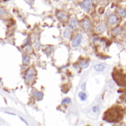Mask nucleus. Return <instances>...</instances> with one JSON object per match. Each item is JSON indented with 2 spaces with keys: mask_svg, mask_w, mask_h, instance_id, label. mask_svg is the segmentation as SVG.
Masks as SVG:
<instances>
[{
  "mask_svg": "<svg viewBox=\"0 0 126 126\" xmlns=\"http://www.w3.org/2000/svg\"><path fill=\"white\" fill-rule=\"evenodd\" d=\"M94 69L96 72H103V71L106 69V65H104V64H103V63L96 64V65L94 66Z\"/></svg>",
  "mask_w": 126,
  "mask_h": 126,
  "instance_id": "nucleus-8",
  "label": "nucleus"
},
{
  "mask_svg": "<svg viewBox=\"0 0 126 126\" xmlns=\"http://www.w3.org/2000/svg\"><path fill=\"white\" fill-rule=\"evenodd\" d=\"M82 40H83V35L82 34H78L72 40V43H71V45L73 48H77L78 47L81 42H82Z\"/></svg>",
  "mask_w": 126,
  "mask_h": 126,
  "instance_id": "nucleus-2",
  "label": "nucleus"
},
{
  "mask_svg": "<svg viewBox=\"0 0 126 126\" xmlns=\"http://www.w3.org/2000/svg\"><path fill=\"white\" fill-rule=\"evenodd\" d=\"M78 97L81 101H86L87 99V95L85 92H80L78 93Z\"/></svg>",
  "mask_w": 126,
  "mask_h": 126,
  "instance_id": "nucleus-13",
  "label": "nucleus"
},
{
  "mask_svg": "<svg viewBox=\"0 0 126 126\" xmlns=\"http://www.w3.org/2000/svg\"><path fill=\"white\" fill-rule=\"evenodd\" d=\"M92 111H93L94 113H98L99 111H100V108H99L98 106H94L92 107Z\"/></svg>",
  "mask_w": 126,
  "mask_h": 126,
  "instance_id": "nucleus-21",
  "label": "nucleus"
},
{
  "mask_svg": "<svg viewBox=\"0 0 126 126\" xmlns=\"http://www.w3.org/2000/svg\"><path fill=\"white\" fill-rule=\"evenodd\" d=\"M35 75H36V72H35V69L32 68V67L29 68L27 70V72H25L24 79H25V80L27 82H30V81H32L34 79Z\"/></svg>",
  "mask_w": 126,
  "mask_h": 126,
  "instance_id": "nucleus-1",
  "label": "nucleus"
},
{
  "mask_svg": "<svg viewBox=\"0 0 126 126\" xmlns=\"http://www.w3.org/2000/svg\"><path fill=\"white\" fill-rule=\"evenodd\" d=\"M56 16L61 21H63L67 18V14L63 11H58L56 13Z\"/></svg>",
  "mask_w": 126,
  "mask_h": 126,
  "instance_id": "nucleus-7",
  "label": "nucleus"
},
{
  "mask_svg": "<svg viewBox=\"0 0 126 126\" xmlns=\"http://www.w3.org/2000/svg\"><path fill=\"white\" fill-rule=\"evenodd\" d=\"M30 41H31V38H30V36H28V37L27 38V39L24 41V44H23V47H26V46H27V45H30Z\"/></svg>",
  "mask_w": 126,
  "mask_h": 126,
  "instance_id": "nucleus-18",
  "label": "nucleus"
},
{
  "mask_svg": "<svg viewBox=\"0 0 126 126\" xmlns=\"http://www.w3.org/2000/svg\"></svg>",
  "mask_w": 126,
  "mask_h": 126,
  "instance_id": "nucleus-29",
  "label": "nucleus"
},
{
  "mask_svg": "<svg viewBox=\"0 0 126 126\" xmlns=\"http://www.w3.org/2000/svg\"><path fill=\"white\" fill-rule=\"evenodd\" d=\"M19 118H20V120H21V121H22V122H23V123H24L26 126H29L28 123H27V121H26V120H24L23 117H19Z\"/></svg>",
  "mask_w": 126,
  "mask_h": 126,
  "instance_id": "nucleus-24",
  "label": "nucleus"
},
{
  "mask_svg": "<svg viewBox=\"0 0 126 126\" xmlns=\"http://www.w3.org/2000/svg\"><path fill=\"white\" fill-rule=\"evenodd\" d=\"M30 58L28 55L27 54H24L22 55V63L24 66H27L30 63Z\"/></svg>",
  "mask_w": 126,
  "mask_h": 126,
  "instance_id": "nucleus-10",
  "label": "nucleus"
},
{
  "mask_svg": "<svg viewBox=\"0 0 126 126\" xmlns=\"http://www.w3.org/2000/svg\"><path fill=\"white\" fill-rule=\"evenodd\" d=\"M5 113L7 114H10V115H13V116H16V114H14V113H10V112H8V111H5Z\"/></svg>",
  "mask_w": 126,
  "mask_h": 126,
  "instance_id": "nucleus-25",
  "label": "nucleus"
},
{
  "mask_svg": "<svg viewBox=\"0 0 126 126\" xmlns=\"http://www.w3.org/2000/svg\"><path fill=\"white\" fill-rule=\"evenodd\" d=\"M118 13L122 18H126V10H123V9H119Z\"/></svg>",
  "mask_w": 126,
  "mask_h": 126,
  "instance_id": "nucleus-17",
  "label": "nucleus"
},
{
  "mask_svg": "<svg viewBox=\"0 0 126 126\" xmlns=\"http://www.w3.org/2000/svg\"><path fill=\"white\" fill-rule=\"evenodd\" d=\"M80 6L85 12L88 13L91 9V1L90 0H84L80 4Z\"/></svg>",
  "mask_w": 126,
  "mask_h": 126,
  "instance_id": "nucleus-3",
  "label": "nucleus"
},
{
  "mask_svg": "<svg viewBox=\"0 0 126 126\" xmlns=\"http://www.w3.org/2000/svg\"><path fill=\"white\" fill-rule=\"evenodd\" d=\"M105 30H106V26H105L104 24H100V25H99L98 27H97L95 31H96V32H97V33H101V32H104Z\"/></svg>",
  "mask_w": 126,
  "mask_h": 126,
  "instance_id": "nucleus-14",
  "label": "nucleus"
},
{
  "mask_svg": "<svg viewBox=\"0 0 126 126\" xmlns=\"http://www.w3.org/2000/svg\"><path fill=\"white\" fill-rule=\"evenodd\" d=\"M118 21V18L115 14H111L109 16L108 18V23L110 25H114L115 24H117V22Z\"/></svg>",
  "mask_w": 126,
  "mask_h": 126,
  "instance_id": "nucleus-5",
  "label": "nucleus"
},
{
  "mask_svg": "<svg viewBox=\"0 0 126 126\" xmlns=\"http://www.w3.org/2000/svg\"><path fill=\"white\" fill-rule=\"evenodd\" d=\"M63 37H64L65 38L69 39V38H70V36H71V31H70V30H69V28L65 29V30L63 31Z\"/></svg>",
  "mask_w": 126,
  "mask_h": 126,
  "instance_id": "nucleus-15",
  "label": "nucleus"
},
{
  "mask_svg": "<svg viewBox=\"0 0 126 126\" xmlns=\"http://www.w3.org/2000/svg\"><path fill=\"white\" fill-rule=\"evenodd\" d=\"M24 49L26 50V52L27 53H31L32 52V47H31L30 45H27V46L24 47Z\"/></svg>",
  "mask_w": 126,
  "mask_h": 126,
  "instance_id": "nucleus-19",
  "label": "nucleus"
},
{
  "mask_svg": "<svg viewBox=\"0 0 126 126\" xmlns=\"http://www.w3.org/2000/svg\"><path fill=\"white\" fill-rule=\"evenodd\" d=\"M123 32V28L121 27H115L114 29H113L111 33L113 35H115V36H118V35H120Z\"/></svg>",
  "mask_w": 126,
  "mask_h": 126,
  "instance_id": "nucleus-9",
  "label": "nucleus"
},
{
  "mask_svg": "<svg viewBox=\"0 0 126 126\" xmlns=\"http://www.w3.org/2000/svg\"></svg>",
  "mask_w": 126,
  "mask_h": 126,
  "instance_id": "nucleus-28",
  "label": "nucleus"
},
{
  "mask_svg": "<svg viewBox=\"0 0 126 126\" xmlns=\"http://www.w3.org/2000/svg\"><path fill=\"white\" fill-rule=\"evenodd\" d=\"M34 47H35V49L36 50H38V49H40V47H41V43H40L38 41H35V44H34Z\"/></svg>",
  "mask_w": 126,
  "mask_h": 126,
  "instance_id": "nucleus-20",
  "label": "nucleus"
},
{
  "mask_svg": "<svg viewBox=\"0 0 126 126\" xmlns=\"http://www.w3.org/2000/svg\"><path fill=\"white\" fill-rule=\"evenodd\" d=\"M72 102V100L71 98L69 97H65L64 99H63V100L61 101V104L62 105H69Z\"/></svg>",
  "mask_w": 126,
  "mask_h": 126,
  "instance_id": "nucleus-16",
  "label": "nucleus"
},
{
  "mask_svg": "<svg viewBox=\"0 0 126 126\" xmlns=\"http://www.w3.org/2000/svg\"><path fill=\"white\" fill-rule=\"evenodd\" d=\"M81 89L83 91V92H86V83H83L81 86Z\"/></svg>",
  "mask_w": 126,
  "mask_h": 126,
  "instance_id": "nucleus-22",
  "label": "nucleus"
},
{
  "mask_svg": "<svg viewBox=\"0 0 126 126\" xmlns=\"http://www.w3.org/2000/svg\"><path fill=\"white\" fill-rule=\"evenodd\" d=\"M82 27L85 32H89L91 29V21L90 20L86 17L82 21Z\"/></svg>",
  "mask_w": 126,
  "mask_h": 126,
  "instance_id": "nucleus-4",
  "label": "nucleus"
},
{
  "mask_svg": "<svg viewBox=\"0 0 126 126\" xmlns=\"http://www.w3.org/2000/svg\"><path fill=\"white\" fill-rule=\"evenodd\" d=\"M6 14V11L3 9H0V16H3Z\"/></svg>",
  "mask_w": 126,
  "mask_h": 126,
  "instance_id": "nucleus-23",
  "label": "nucleus"
},
{
  "mask_svg": "<svg viewBox=\"0 0 126 126\" xmlns=\"http://www.w3.org/2000/svg\"><path fill=\"white\" fill-rule=\"evenodd\" d=\"M1 79L0 78V83H1Z\"/></svg>",
  "mask_w": 126,
  "mask_h": 126,
  "instance_id": "nucleus-27",
  "label": "nucleus"
},
{
  "mask_svg": "<svg viewBox=\"0 0 126 126\" xmlns=\"http://www.w3.org/2000/svg\"><path fill=\"white\" fill-rule=\"evenodd\" d=\"M69 27L72 30H76L77 27H78V22H77V20L75 18H73L71 21H70V24H69Z\"/></svg>",
  "mask_w": 126,
  "mask_h": 126,
  "instance_id": "nucleus-12",
  "label": "nucleus"
},
{
  "mask_svg": "<svg viewBox=\"0 0 126 126\" xmlns=\"http://www.w3.org/2000/svg\"><path fill=\"white\" fill-rule=\"evenodd\" d=\"M93 1H94V2H96V1H97V0H93Z\"/></svg>",
  "mask_w": 126,
  "mask_h": 126,
  "instance_id": "nucleus-26",
  "label": "nucleus"
},
{
  "mask_svg": "<svg viewBox=\"0 0 126 126\" xmlns=\"http://www.w3.org/2000/svg\"><path fill=\"white\" fill-rule=\"evenodd\" d=\"M32 96L38 100H41L43 99L44 97V94L41 92H38L36 90H33L32 91Z\"/></svg>",
  "mask_w": 126,
  "mask_h": 126,
  "instance_id": "nucleus-6",
  "label": "nucleus"
},
{
  "mask_svg": "<svg viewBox=\"0 0 126 126\" xmlns=\"http://www.w3.org/2000/svg\"><path fill=\"white\" fill-rule=\"evenodd\" d=\"M89 61L87 60V59H83V60H82V61L80 62V63H79V66L81 67L82 69H86V68H87V67L89 66Z\"/></svg>",
  "mask_w": 126,
  "mask_h": 126,
  "instance_id": "nucleus-11",
  "label": "nucleus"
}]
</instances>
